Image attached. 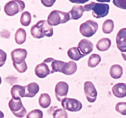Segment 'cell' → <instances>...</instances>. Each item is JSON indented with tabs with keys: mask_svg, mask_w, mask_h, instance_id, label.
Instances as JSON below:
<instances>
[{
	"mask_svg": "<svg viewBox=\"0 0 126 118\" xmlns=\"http://www.w3.org/2000/svg\"><path fill=\"white\" fill-rule=\"evenodd\" d=\"M13 66L20 73H23L27 70V65L25 62V59L27 56V51L25 49H14L11 52Z\"/></svg>",
	"mask_w": 126,
	"mask_h": 118,
	"instance_id": "cell-1",
	"label": "cell"
},
{
	"mask_svg": "<svg viewBox=\"0 0 126 118\" xmlns=\"http://www.w3.org/2000/svg\"><path fill=\"white\" fill-rule=\"evenodd\" d=\"M31 34L37 39H41L43 37H51L54 34V30L52 26L48 23L47 20H40L31 28Z\"/></svg>",
	"mask_w": 126,
	"mask_h": 118,
	"instance_id": "cell-2",
	"label": "cell"
},
{
	"mask_svg": "<svg viewBox=\"0 0 126 118\" xmlns=\"http://www.w3.org/2000/svg\"><path fill=\"white\" fill-rule=\"evenodd\" d=\"M85 11H92V15L96 18L106 17L109 13L110 6L108 4L91 2L84 6Z\"/></svg>",
	"mask_w": 126,
	"mask_h": 118,
	"instance_id": "cell-3",
	"label": "cell"
},
{
	"mask_svg": "<svg viewBox=\"0 0 126 118\" xmlns=\"http://www.w3.org/2000/svg\"><path fill=\"white\" fill-rule=\"evenodd\" d=\"M69 12L54 10L47 17V22L50 26H57L61 23H65L70 20Z\"/></svg>",
	"mask_w": 126,
	"mask_h": 118,
	"instance_id": "cell-4",
	"label": "cell"
},
{
	"mask_svg": "<svg viewBox=\"0 0 126 118\" xmlns=\"http://www.w3.org/2000/svg\"><path fill=\"white\" fill-rule=\"evenodd\" d=\"M25 7V4L21 0H12L6 4L4 7V12L8 16H14L22 12Z\"/></svg>",
	"mask_w": 126,
	"mask_h": 118,
	"instance_id": "cell-5",
	"label": "cell"
},
{
	"mask_svg": "<svg viewBox=\"0 0 126 118\" xmlns=\"http://www.w3.org/2000/svg\"><path fill=\"white\" fill-rule=\"evenodd\" d=\"M9 107L12 114L17 118H22L27 114V109L20 98H11L9 102Z\"/></svg>",
	"mask_w": 126,
	"mask_h": 118,
	"instance_id": "cell-6",
	"label": "cell"
},
{
	"mask_svg": "<svg viewBox=\"0 0 126 118\" xmlns=\"http://www.w3.org/2000/svg\"><path fill=\"white\" fill-rule=\"evenodd\" d=\"M98 28V25L97 22L89 20L80 25L79 31L84 36L90 38L95 34Z\"/></svg>",
	"mask_w": 126,
	"mask_h": 118,
	"instance_id": "cell-7",
	"label": "cell"
},
{
	"mask_svg": "<svg viewBox=\"0 0 126 118\" xmlns=\"http://www.w3.org/2000/svg\"><path fill=\"white\" fill-rule=\"evenodd\" d=\"M61 102L63 108L70 112H78L82 108V104L81 102L75 98L66 97L63 98Z\"/></svg>",
	"mask_w": 126,
	"mask_h": 118,
	"instance_id": "cell-8",
	"label": "cell"
},
{
	"mask_svg": "<svg viewBox=\"0 0 126 118\" xmlns=\"http://www.w3.org/2000/svg\"><path fill=\"white\" fill-rule=\"evenodd\" d=\"M84 90L87 100L90 103H94L97 97V91L91 81H86L84 84Z\"/></svg>",
	"mask_w": 126,
	"mask_h": 118,
	"instance_id": "cell-9",
	"label": "cell"
},
{
	"mask_svg": "<svg viewBox=\"0 0 126 118\" xmlns=\"http://www.w3.org/2000/svg\"><path fill=\"white\" fill-rule=\"evenodd\" d=\"M44 62L46 63L49 65L50 70V74L55 72H60L62 73L66 62L57 60L53 58H47L44 60Z\"/></svg>",
	"mask_w": 126,
	"mask_h": 118,
	"instance_id": "cell-10",
	"label": "cell"
},
{
	"mask_svg": "<svg viewBox=\"0 0 126 118\" xmlns=\"http://www.w3.org/2000/svg\"><path fill=\"white\" fill-rule=\"evenodd\" d=\"M69 86L64 81L59 82L55 86V95L57 100L59 102H62L63 98H66L68 93Z\"/></svg>",
	"mask_w": 126,
	"mask_h": 118,
	"instance_id": "cell-11",
	"label": "cell"
},
{
	"mask_svg": "<svg viewBox=\"0 0 126 118\" xmlns=\"http://www.w3.org/2000/svg\"><path fill=\"white\" fill-rule=\"evenodd\" d=\"M116 41L117 47L121 53L126 52V28H122L118 31Z\"/></svg>",
	"mask_w": 126,
	"mask_h": 118,
	"instance_id": "cell-12",
	"label": "cell"
},
{
	"mask_svg": "<svg viewBox=\"0 0 126 118\" xmlns=\"http://www.w3.org/2000/svg\"><path fill=\"white\" fill-rule=\"evenodd\" d=\"M34 73L36 76L39 78L43 79L47 77L49 74H50V70L49 65L45 62H42L39 63L36 66Z\"/></svg>",
	"mask_w": 126,
	"mask_h": 118,
	"instance_id": "cell-13",
	"label": "cell"
},
{
	"mask_svg": "<svg viewBox=\"0 0 126 118\" xmlns=\"http://www.w3.org/2000/svg\"><path fill=\"white\" fill-rule=\"evenodd\" d=\"M78 47L80 51L85 56L92 52L94 49V44L91 41L86 39H81L78 44Z\"/></svg>",
	"mask_w": 126,
	"mask_h": 118,
	"instance_id": "cell-14",
	"label": "cell"
},
{
	"mask_svg": "<svg viewBox=\"0 0 126 118\" xmlns=\"http://www.w3.org/2000/svg\"><path fill=\"white\" fill-rule=\"evenodd\" d=\"M112 92L116 97L123 98L126 97V84L118 83L114 85L112 88Z\"/></svg>",
	"mask_w": 126,
	"mask_h": 118,
	"instance_id": "cell-15",
	"label": "cell"
},
{
	"mask_svg": "<svg viewBox=\"0 0 126 118\" xmlns=\"http://www.w3.org/2000/svg\"><path fill=\"white\" fill-rule=\"evenodd\" d=\"M12 98H20L25 97L26 88L25 86H22L16 84L12 86L11 89Z\"/></svg>",
	"mask_w": 126,
	"mask_h": 118,
	"instance_id": "cell-16",
	"label": "cell"
},
{
	"mask_svg": "<svg viewBox=\"0 0 126 118\" xmlns=\"http://www.w3.org/2000/svg\"><path fill=\"white\" fill-rule=\"evenodd\" d=\"M26 95L25 97L28 98H33L39 90V86L36 82H31L28 84L27 86H25Z\"/></svg>",
	"mask_w": 126,
	"mask_h": 118,
	"instance_id": "cell-17",
	"label": "cell"
},
{
	"mask_svg": "<svg viewBox=\"0 0 126 118\" xmlns=\"http://www.w3.org/2000/svg\"><path fill=\"white\" fill-rule=\"evenodd\" d=\"M84 11V7L82 6H79V5H75L72 7L69 13L71 15V19L78 20L79 18L82 17Z\"/></svg>",
	"mask_w": 126,
	"mask_h": 118,
	"instance_id": "cell-18",
	"label": "cell"
},
{
	"mask_svg": "<svg viewBox=\"0 0 126 118\" xmlns=\"http://www.w3.org/2000/svg\"><path fill=\"white\" fill-rule=\"evenodd\" d=\"M67 54L70 59L75 61H78L85 56L81 52L79 49L78 47H73L69 49L67 52Z\"/></svg>",
	"mask_w": 126,
	"mask_h": 118,
	"instance_id": "cell-19",
	"label": "cell"
},
{
	"mask_svg": "<svg viewBox=\"0 0 126 118\" xmlns=\"http://www.w3.org/2000/svg\"><path fill=\"white\" fill-rule=\"evenodd\" d=\"M111 45V41L108 38H103L100 39L96 44V47L99 51L103 52L108 50Z\"/></svg>",
	"mask_w": 126,
	"mask_h": 118,
	"instance_id": "cell-20",
	"label": "cell"
},
{
	"mask_svg": "<svg viewBox=\"0 0 126 118\" xmlns=\"http://www.w3.org/2000/svg\"><path fill=\"white\" fill-rule=\"evenodd\" d=\"M110 74L112 78L118 79H120L123 74V68L121 65L116 64L111 66Z\"/></svg>",
	"mask_w": 126,
	"mask_h": 118,
	"instance_id": "cell-21",
	"label": "cell"
},
{
	"mask_svg": "<svg viewBox=\"0 0 126 118\" xmlns=\"http://www.w3.org/2000/svg\"><path fill=\"white\" fill-rule=\"evenodd\" d=\"M15 41L18 45L23 44L27 39V33L23 28H20L16 31L15 34Z\"/></svg>",
	"mask_w": 126,
	"mask_h": 118,
	"instance_id": "cell-22",
	"label": "cell"
},
{
	"mask_svg": "<svg viewBox=\"0 0 126 118\" xmlns=\"http://www.w3.org/2000/svg\"><path fill=\"white\" fill-rule=\"evenodd\" d=\"M77 65L75 61L72 60L69 61L68 62H66L62 73L65 75H72L77 71Z\"/></svg>",
	"mask_w": 126,
	"mask_h": 118,
	"instance_id": "cell-23",
	"label": "cell"
},
{
	"mask_svg": "<svg viewBox=\"0 0 126 118\" xmlns=\"http://www.w3.org/2000/svg\"><path fill=\"white\" fill-rule=\"evenodd\" d=\"M39 104L41 108H47L51 103V98L49 94L46 93H42L39 98Z\"/></svg>",
	"mask_w": 126,
	"mask_h": 118,
	"instance_id": "cell-24",
	"label": "cell"
},
{
	"mask_svg": "<svg viewBox=\"0 0 126 118\" xmlns=\"http://www.w3.org/2000/svg\"><path fill=\"white\" fill-rule=\"evenodd\" d=\"M101 57L100 55L97 54H92L89 57L87 61V65L90 68H95L98 65V64L100 63Z\"/></svg>",
	"mask_w": 126,
	"mask_h": 118,
	"instance_id": "cell-25",
	"label": "cell"
},
{
	"mask_svg": "<svg viewBox=\"0 0 126 118\" xmlns=\"http://www.w3.org/2000/svg\"><path fill=\"white\" fill-rule=\"evenodd\" d=\"M114 29V22L111 19H107L103 22L102 30L105 34H110Z\"/></svg>",
	"mask_w": 126,
	"mask_h": 118,
	"instance_id": "cell-26",
	"label": "cell"
},
{
	"mask_svg": "<svg viewBox=\"0 0 126 118\" xmlns=\"http://www.w3.org/2000/svg\"><path fill=\"white\" fill-rule=\"evenodd\" d=\"M32 22V15L28 11L23 12L20 17V23L22 25L28 27Z\"/></svg>",
	"mask_w": 126,
	"mask_h": 118,
	"instance_id": "cell-27",
	"label": "cell"
},
{
	"mask_svg": "<svg viewBox=\"0 0 126 118\" xmlns=\"http://www.w3.org/2000/svg\"><path fill=\"white\" fill-rule=\"evenodd\" d=\"M54 118H68V113L65 109L57 108L52 113Z\"/></svg>",
	"mask_w": 126,
	"mask_h": 118,
	"instance_id": "cell-28",
	"label": "cell"
},
{
	"mask_svg": "<svg viewBox=\"0 0 126 118\" xmlns=\"http://www.w3.org/2000/svg\"><path fill=\"white\" fill-rule=\"evenodd\" d=\"M43 113L40 109H36L31 111L27 115V118H43Z\"/></svg>",
	"mask_w": 126,
	"mask_h": 118,
	"instance_id": "cell-29",
	"label": "cell"
},
{
	"mask_svg": "<svg viewBox=\"0 0 126 118\" xmlns=\"http://www.w3.org/2000/svg\"><path fill=\"white\" fill-rule=\"evenodd\" d=\"M116 111L122 115H126V102H119L115 106Z\"/></svg>",
	"mask_w": 126,
	"mask_h": 118,
	"instance_id": "cell-30",
	"label": "cell"
},
{
	"mask_svg": "<svg viewBox=\"0 0 126 118\" xmlns=\"http://www.w3.org/2000/svg\"><path fill=\"white\" fill-rule=\"evenodd\" d=\"M113 2L118 8L126 10V0H113Z\"/></svg>",
	"mask_w": 126,
	"mask_h": 118,
	"instance_id": "cell-31",
	"label": "cell"
},
{
	"mask_svg": "<svg viewBox=\"0 0 126 118\" xmlns=\"http://www.w3.org/2000/svg\"><path fill=\"white\" fill-rule=\"evenodd\" d=\"M55 1L56 0H41V2L43 4V5L47 7H52L54 4Z\"/></svg>",
	"mask_w": 126,
	"mask_h": 118,
	"instance_id": "cell-32",
	"label": "cell"
},
{
	"mask_svg": "<svg viewBox=\"0 0 126 118\" xmlns=\"http://www.w3.org/2000/svg\"><path fill=\"white\" fill-rule=\"evenodd\" d=\"M1 51V55H0V62H1V65H0V66H2L4 64L5 61L6 60V57H7V55H6V53L4 52L2 50H0Z\"/></svg>",
	"mask_w": 126,
	"mask_h": 118,
	"instance_id": "cell-33",
	"label": "cell"
},
{
	"mask_svg": "<svg viewBox=\"0 0 126 118\" xmlns=\"http://www.w3.org/2000/svg\"><path fill=\"white\" fill-rule=\"evenodd\" d=\"M71 2L73 3H76V4H84L87 2L89 0H69Z\"/></svg>",
	"mask_w": 126,
	"mask_h": 118,
	"instance_id": "cell-34",
	"label": "cell"
},
{
	"mask_svg": "<svg viewBox=\"0 0 126 118\" xmlns=\"http://www.w3.org/2000/svg\"><path fill=\"white\" fill-rule=\"evenodd\" d=\"M100 2H110L111 0H96Z\"/></svg>",
	"mask_w": 126,
	"mask_h": 118,
	"instance_id": "cell-35",
	"label": "cell"
},
{
	"mask_svg": "<svg viewBox=\"0 0 126 118\" xmlns=\"http://www.w3.org/2000/svg\"><path fill=\"white\" fill-rule=\"evenodd\" d=\"M121 55H122V57H123V59H124L125 61H126V52L121 53Z\"/></svg>",
	"mask_w": 126,
	"mask_h": 118,
	"instance_id": "cell-36",
	"label": "cell"
}]
</instances>
